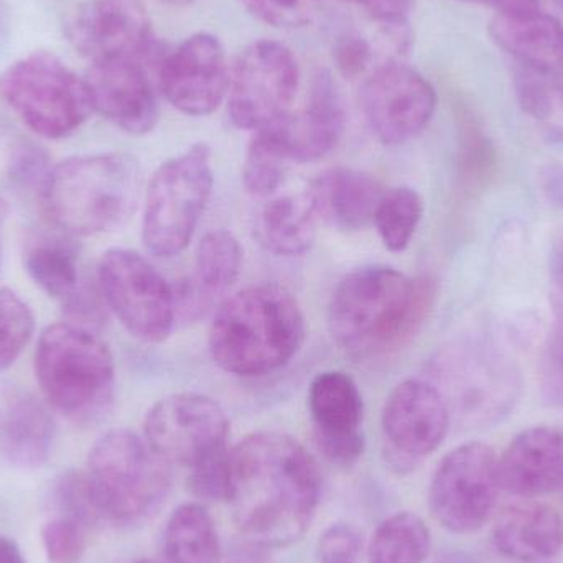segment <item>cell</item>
<instances>
[{
  "label": "cell",
  "instance_id": "f6af8a7d",
  "mask_svg": "<svg viewBox=\"0 0 563 563\" xmlns=\"http://www.w3.org/2000/svg\"><path fill=\"white\" fill-rule=\"evenodd\" d=\"M539 185L549 203L563 208V164L551 162L544 165L539 174Z\"/></svg>",
  "mask_w": 563,
  "mask_h": 563
},
{
  "label": "cell",
  "instance_id": "44dd1931",
  "mask_svg": "<svg viewBox=\"0 0 563 563\" xmlns=\"http://www.w3.org/2000/svg\"><path fill=\"white\" fill-rule=\"evenodd\" d=\"M499 485L519 498L534 499L563 486V433L531 427L515 437L498 459Z\"/></svg>",
  "mask_w": 563,
  "mask_h": 563
},
{
  "label": "cell",
  "instance_id": "4fadbf2b",
  "mask_svg": "<svg viewBox=\"0 0 563 563\" xmlns=\"http://www.w3.org/2000/svg\"><path fill=\"white\" fill-rule=\"evenodd\" d=\"M450 427L449 400L442 390L422 379L397 384L380 413L386 460L397 473L416 468L435 452Z\"/></svg>",
  "mask_w": 563,
  "mask_h": 563
},
{
  "label": "cell",
  "instance_id": "f907efd6",
  "mask_svg": "<svg viewBox=\"0 0 563 563\" xmlns=\"http://www.w3.org/2000/svg\"><path fill=\"white\" fill-rule=\"evenodd\" d=\"M10 208L9 205H7V201L3 200V198H0V227H2L3 221L7 220V217H9Z\"/></svg>",
  "mask_w": 563,
  "mask_h": 563
},
{
  "label": "cell",
  "instance_id": "f1b7e54d",
  "mask_svg": "<svg viewBox=\"0 0 563 563\" xmlns=\"http://www.w3.org/2000/svg\"><path fill=\"white\" fill-rule=\"evenodd\" d=\"M432 548L430 529L420 516L404 511L377 526L367 563H422Z\"/></svg>",
  "mask_w": 563,
  "mask_h": 563
},
{
  "label": "cell",
  "instance_id": "d4e9b609",
  "mask_svg": "<svg viewBox=\"0 0 563 563\" xmlns=\"http://www.w3.org/2000/svg\"><path fill=\"white\" fill-rule=\"evenodd\" d=\"M493 40L521 68L561 75L563 69V25L549 13L496 15L489 25Z\"/></svg>",
  "mask_w": 563,
  "mask_h": 563
},
{
  "label": "cell",
  "instance_id": "816d5d0a",
  "mask_svg": "<svg viewBox=\"0 0 563 563\" xmlns=\"http://www.w3.org/2000/svg\"><path fill=\"white\" fill-rule=\"evenodd\" d=\"M162 2L174 3V5H184V3L194 2V0H162Z\"/></svg>",
  "mask_w": 563,
  "mask_h": 563
},
{
  "label": "cell",
  "instance_id": "8fae6325",
  "mask_svg": "<svg viewBox=\"0 0 563 563\" xmlns=\"http://www.w3.org/2000/svg\"><path fill=\"white\" fill-rule=\"evenodd\" d=\"M300 88V68L284 43L260 40L247 46L230 76L228 109L243 131H261L290 111Z\"/></svg>",
  "mask_w": 563,
  "mask_h": 563
},
{
  "label": "cell",
  "instance_id": "836d02e7",
  "mask_svg": "<svg viewBox=\"0 0 563 563\" xmlns=\"http://www.w3.org/2000/svg\"><path fill=\"white\" fill-rule=\"evenodd\" d=\"M35 331L29 305L10 288H0V373L19 360Z\"/></svg>",
  "mask_w": 563,
  "mask_h": 563
},
{
  "label": "cell",
  "instance_id": "52a82bcc",
  "mask_svg": "<svg viewBox=\"0 0 563 563\" xmlns=\"http://www.w3.org/2000/svg\"><path fill=\"white\" fill-rule=\"evenodd\" d=\"M213 181L211 152L205 144H195L155 170L145 191L142 218V241L152 256L170 260L187 250Z\"/></svg>",
  "mask_w": 563,
  "mask_h": 563
},
{
  "label": "cell",
  "instance_id": "e0dca14e",
  "mask_svg": "<svg viewBox=\"0 0 563 563\" xmlns=\"http://www.w3.org/2000/svg\"><path fill=\"white\" fill-rule=\"evenodd\" d=\"M308 410L321 455L351 468L366 446L363 433L364 404L360 387L343 371H324L308 387Z\"/></svg>",
  "mask_w": 563,
  "mask_h": 563
},
{
  "label": "cell",
  "instance_id": "9c48e42d",
  "mask_svg": "<svg viewBox=\"0 0 563 563\" xmlns=\"http://www.w3.org/2000/svg\"><path fill=\"white\" fill-rule=\"evenodd\" d=\"M106 307L144 343H162L177 323L174 285L135 251L111 250L98 267Z\"/></svg>",
  "mask_w": 563,
  "mask_h": 563
},
{
  "label": "cell",
  "instance_id": "db71d44e",
  "mask_svg": "<svg viewBox=\"0 0 563 563\" xmlns=\"http://www.w3.org/2000/svg\"><path fill=\"white\" fill-rule=\"evenodd\" d=\"M561 2L563 3V0H561Z\"/></svg>",
  "mask_w": 563,
  "mask_h": 563
},
{
  "label": "cell",
  "instance_id": "cb8c5ba5",
  "mask_svg": "<svg viewBox=\"0 0 563 563\" xmlns=\"http://www.w3.org/2000/svg\"><path fill=\"white\" fill-rule=\"evenodd\" d=\"M493 544L511 561H549L563 549L561 512L534 499L508 506L493 526Z\"/></svg>",
  "mask_w": 563,
  "mask_h": 563
},
{
  "label": "cell",
  "instance_id": "681fc988",
  "mask_svg": "<svg viewBox=\"0 0 563 563\" xmlns=\"http://www.w3.org/2000/svg\"><path fill=\"white\" fill-rule=\"evenodd\" d=\"M251 551L238 552L234 554L233 561L231 563H273L269 558L263 554V549L254 548L251 545Z\"/></svg>",
  "mask_w": 563,
  "mask_h": 563
},
{
  "label": "cell",
  "instance_id": "484cf974",
  "mask_svg": "<svg viewBox=\"0 0 563 563\" xmlns=\"http://www.w3.org/2000/svg\"><path fill=\"white\" fill-rule=\"evenodd\" d=\"M55 423L35 397L20 394L0 410V453L19 468H38L48 460Z\"/></svg>",
  "mask_w": 563,
  "mask_h": 563
},
{
  "label": "cell",
  "instance_id": "7a4b0ae2",
  "mask_svg": "<svg viewBox=\"0 0 563 563\" xmlns=\"http://www.w3.org/2000/svg\"><path fill=\"white\" fill-rule=\"evenodd\" d=\"M305 341V320L294 295L273 282L251 285L224 298L210 328L214 363L240 377L276 373Z\"/></svg>",
  "mask_w": 563,
  "mask_h": 563
},
{
  "label": "cell",
  "instance_id": "e575fe53",
  "mask_svg": "<svg viewBox=\"0 0 563 563\" xmlns=\"http://www.w3.org/2000/svg\"><path fill=\"white\" fill-rule=\"evenodd\" d=\"M287 170V162L282 161L260 139L253 137L243 165L244 187L253 197L269 198L279 194Z\"/></svg>",
  "mask_w": 563,
  "mask_h": 563
},
{
  "label": "cell",
  "instance_id": "d590c367",
  "mask_svg": "<svg viewBox=\"0 0 563 563\" xmlns=\"http://www.w3.org/2000/svg\"><path fill=\"white\" fill-rule=\"evenodd\" d=\"M86 529L65 518L49 519L42 529L43 549L49 563H79L86 552Z\"/></svg>",
  "mask_w": 563,
  "mask_h": 563
},
{
  "label": "cell",
  "instance_id": "8992f818",
  "mask_svg": "<svg viewBox=\"0 0 563 563\" xmlns=\"http://www.w3.org/2000/svg\"><path fill=\"white\" fill-rule=\"evenodd\" d=\"M108 344L88 328L49 324L40 334L35 374L49 406L71 419H91L104 409L114 387Z\"/></svg>",
  "mask_w": 563,
  "mask_h": 563
},
{
  "label": "cell",
  "instance_id": "ba28073f",
  "mask_svg": "<svg viewBox=\"0 0 563 563\" xmlns=\"http://www.w3.org/2000/svg\"><path fill=\"white\" fill-rule=\"evenodd\" d=\"M0 98L40 137H68L88 121L92 109L85 79L58 56L36 52L0 75Z\"/></svg>",
  "mask_w": 563,
  "mask_h": 563
},
{
  "label": "cell",
  "instance_id": "f35d334b",
  "mask_svg": "<svg viewBox=\"0 0 563 563\" xmlns=\"http://www.w3.org/2000/svg\"><path fill=\"white\" fill-rule=\"evenodd\" d=\"M539 389L548 406L563 409V318L552 328L545 343L539 366Z\"/></svg>",
  "mask_w": 563,
  "mask_h": 563
},
{
  "label": "cell",
  "instance_id": "9a60e30c",
  "mask_svg": "<svg viewBox=\"0 0 563 563\" xmlns=\"http://www.w3.org/2000/svg\"><path fill=\"white\" fill-rule=\"evenodd\" d=\"M66 36L92 65L144 63L155 55L151 16L142 0H86L69 16Z\"/></svg>",
  "mask_w": 563,
  "mask_h": 563
},
{
  "label": "cell",
  "instance_id": "7c38bea8",
  "mask_svg": "<svg viewBox=\"0 0 563 563\" xmlns=\"http://www.w3.org/2000/svg\"><path fill=\"white\" fill-rule=\"evenodd\" d=\"M230 422L223 407L197 393H178L154 404L144 420L148 445L168 463L194 468L228 450Z\"/></svg>",
  "mask_w": 563,
  "mask_h": 563
},
{
  "label": "cell",
  "instance_id": "2e32d148",
  "mask_svg": "<svg viewBox=\"0 0 563 563\" xmlns=\"http://www.w3.org/2000/svg\"><path fill=\"white\" fill-rule=\"evenodd\" d=\"M158 86L167 101L187 115H208L228 96L231 71L217 36H188L158 63Z\"/></svg>",
  "mask_w": 563,
  "mask_h": 563
},
{
  "label": "cell",
  "instance_id": "8d00e7d4",
  "mask_svg": "<svg viewBox=\"0 0 563 563\" xmlns=\"http://www.w3.org/2000/svg\"><path fill=\"white\" fill-rule=\"evenodd\" d=\"M363 32H350L340 36L334 46V62L341 75L350 79L360 78L366 73L369 76L379 66L386 65L376 55V45Z\"/></svg>",
  "mask_w": 563,
  "mask_h": 563
},
{
  "label": "cell",
  "instance_id": "5b68a950",
  "mask_svg": "<svg viewBox=\"0 0 563 563\" xmlns=\"http://www.w3.org/2000/svg\"><path fill=\"white\" fill-rule=\"evenodd\" d=\"M86 473L102 519L119 528L147 521L170 493V463L128 429L111 430L95 443Z\"/></svg>",
  "mask_w": 563,
  "mask_h": 563
},
{
  "label": "cell",
  "instance_id": "ab89813d",
  "mask_svg": "<svg viewBox=\"0 0 563 563\" xmlns=\"http://www.w3.org/2000/svg\"><path fill=\"white\" fill-rule=\"evenodd\" d=\"M363 541L350 525H333L318 539V563H360Z\"/></svg>",
  "mask_w": 563,
  "mask_h": 563
},
{
  "label": "cell",
  "instance_id": "ac0fdd59",
  "mask_svg": "<svg viewBox=\"0 0 563 563\" xmlns=\"http://www.w3.org/2000/svg\"><path fill=\"white\" fill-rule=\"evenodd\" d=\"M344 129V109L330 75L314 79L307 104L254 134L282 161L297 164L321 161L333 151Z\"/></svg>",
  "mask_w": 563,
  "mask_h": 563
},
{
  "label": "cell",
  "instance_id": "c3c4849f",
  "mask_svg": "<svg viewBox=\"0 0 563 563\" xmlns=\"http://www.w3.org/2000/svg\"><path fill=\"white\" fill-rule=\"evenodd\" d=\"M551 277L563 291V240L555 246L551 256Z\"/></svg>",
  "mask_w": 563,
  "mask_h": 563
},
{
  "label": "cell",
  "instance_id": "60d3db41",
  "mask_svg": "<svg viewBox=\"0 0 563 563\" xmlns=\"http://www.w3.org/2000/svg\"><path fill=\"white\" fill-rule=\"evenodd\" d=\"M253 15L274 26H298L310 20L318 0H241Z\"/></svg>",
  "mask_w": 563,
  "mask_h": 563
},
{
  "label": "cell",
  "instance_id": "7402d4cb",
  "mask_svg": "<svg viewBox=\"0 0 563 563\" xmlns=\"http://www.w3.org/2000/svg\"><path fill=\"white\" fill-rule=\"evenodd\" d=\"M241 269L243 247L233 233L214 230L205 234L195 253L194 274L174 287L177 318L195 320L201 317L233 288Z\"/></svg>",
  "mask_w": 563,
  "mask_h": 563
},
{
  "label": "cell",
  "instance_id": "bcb514c9",
  "mask_svg": "<svg viewBox=\"0 0 563 563\" xmlns=\"http://www.w3.org/2000/svg\"><path fill=\"white\" fill-rule=\"evenodd\" d=\"M462 2L489 7L495 10L496 15L515 16L541 12V0H462Z\"/></svg>",
  "mask_w": 563,
  "mask_h": 563
},
{
  "label": "cell",
  "instance_id": "3957f363",
  "mask_svg": "<svg viewBox=\"0 0 563 563\" xmlns=\"http://www.w3.org/2000/svg\"><path fill=\"white\" fill-rule=\"evenodd\" d=\"M142 194L139 162L121 152L76 155L49 170L43 207L53 224L71 236H98L124 227Z\"/></svg>",
  "mask_w": 563,
  "mask_h": 563
},
{
  "label": "cell",
  "instance_id": "f5cc1de1",
  "mask_svg": "<svg viewBox=\"0 0 563 563\" xmlns=\"http://www.w3.org/2000/svg\"><path fill=\"white\" fill-rule=\"evenodd\" d=\"M132 563H165L164 561H157V559H139Z\"/></svg>",
  "mask_w": 563,
  "mask_h": 563
},
{
  "label": "cell",
  "instance_id": "83f0119b",
  "mask_svg": "<svg viewBox=\"0 0 563 563\" xmlns=\"http://www.w3.org/2000/svg\"><path fill=\"white\" fill-rule=\"evenodd\" d=\"M165 563H221L223 548L213 518L201 503L178 506L164 531Z\"/></svg>",
  "mask_w": 563,
  "mask_h": 563
},
{
  "label": "cell",
  "instance_id": "ee69618b",
  "mask_svg": "<svg viewBox=\"0 0 563 563\" xmlns=\"http://www.w3.org/2000/svg\"><path fill=\"white\" fill-rule=\"evenodd\" d=\"M363 9L374 22L406 23L410 0H343Z\"/></svg>",
  "mask_w": 563,
  "mask_h": 563
},
{
  "label": "cell",
  "instance_id": "74e56055",
  "mask_svg": "<svg viewBox=\"0 0 563 563\" xmlns=\"http://www.w3.org/2000/svg\"><path fill=\"white\" fill-rule=\"evenodd\" d=\"M228 462H230V450H224L190 468L188 492L201 501V505H213L227 498L228 475H230Z\"/></svg>",
  "mask_w": 563,
  "mask_h": 563
},
{
  "label": "cell",
  "instance_id": "4dcf8cb0",
  "mask_svg": "<svg viewBox=\"0 0 563 563\" xmlns=\"http://www.w3.org/2000/svg\"><path fill=\"white\" fill-rule=\"evenodd\" d=\"M26 274L48 297L65 301L79 287L78 256L63 240H45L26 251Z\"/></svg>",
  "mask_w": 563,
  "mask_h": 563
},
{
  "label": "cell",
  "instance_id": "1f68e13d",
  "mask_svg": "<svg viewBox=\"0 0 563 563\" xmlns=\"http://www.w3.org/2000/svg\"><path fill=\"white\" fill-rule=\"evenodd\" d=\"M422 217V197L413 188H390L380 198L373 227L387 251L402 253L409 247Z\"/></svg>",
  "mask_w": 563,
  "mask_h": 563
},
{
  "label": "cell",
  "instance_id": "b9f144b4",
  "mask_svg": "<svg viewBox=\"0 0 563 563\" xmlns=\"http://www.w3.org/2000/svg\"><path fill=\"white\" fill-rule=\"evenodd\" d=\"M68 323L95 331L104 321V298L101 290L79 284V287L62 301Z\"/></svg>",
  "mask_w": 563,
  "mask_h": 563
},
{
  "label": "cell",
  "instance_id": "d6a6232c",
  "mask_svg": "<svg viewBox=\"0 0 563 563\" xmlns=\"http://www.w3.org/2000/svg\"><path fill=\"white\" fill-rule=\"evenodd\" d=\"M52 503L58 518L68 519L86 531L104 525L88 473L69 470L62 473L52 489Z\"/></svg>",
  "mask_w": 563,
  "mask_h": 563
},
{
  "label": "cell",
  "instance_id": "7dc6e473",
  "mask_svg": "<svg viewBox=\"0 0 563 563\" xmlns=\"http://www.w3.org/2000/svg\"><path fill=\"white\" fill-rule=\"evenodd\" d=\"M0 563H26L19 545L3 536H0Z\"/></svg>",
  "mask_w": 563,
  "mask_h": 563
},
{
  "label": "cell",
  "instance_id": "30bf717a",
  "mask_svg": "<svg viewBox=\"0 0 563 563\" xmlns=\"http://www.w3.org/2000/svg\"><path fill=\"white\" fill-rule=\"evenodd\" d=\"M499 492L495 450L482 442L463 443L446 453L433 473L430 512L446 531L473 534L492 518Z\"/></svg>",
  "mask_w": 563,
  "mask_h": 563
},
{
  "label": "cell",
  "instance_id": "5bb4252c",
  "mask_svg": "<svg viewBox=\"0 0 563 563\" xmlns=\"http://www.w3.org/2000/svg\"><path fill=\"white\" fill-rule=\"evenodd\" d=\"M361 109L373 134L386 145L412 141L432 121L437 95L410 66L390 62L364 79Z\"/></svg>",
  "mask_w": 563,
  "mask_h": 563
},
{
  "label": "cell",
  "instance_id": "6da1fadb",
  "mask_svg": "<svg viewBox=\"0 0 563 563\" xmlns=\"http://www.w3.org/2000/svg\"><path fill=\"white\" fill-rule=\"evenodd\" d=\"M224 503L234 526L254 548L282 549L300 541L321 495L317 460L279 432H257L230 452Z\"/></svg>",
  "mask_w": 563,
  "mask_h": 563
},
{
  "label": "cell",
  "instance_id": "d6986e66",
  "mask_svg": "<svg viewBox=\"0 0 563 563\" xmlns=\"http://www.w3.org/2000/svg\"><path fill=\"white\" fill-rule=\"evenodd\" d=\"M85 81L92 109L121 131L144 135L157 124V96L144 63H98L91 66Z\"/></svg>",
  "mask_w": 563,
  "mask_h": 563
},
{
  "label": "cell",
  "instance_id": "7bdbcfd3",
  "mask_svg": "<svg viewBox=\"0 0 563 563\" xmlns=\"http://www.w3.org/2000/svg\"><path fill=\"white\" fill-rule=\"evenodd\" d=\"M10 170H12V177L22 184H40V187H43L52 168H48L46 155L40 148L35 145H22L12 158Z\"/></svg>",
  "mask_w": 563,
  "mask_h": 563
},
{
  "label": "cell",
  "instance_id": "ffe728a7",
  "mask_svg": "<svg viewBox=\"0 0 563 563\" xmlns=\"http://www.w3.org/2000/svg\"><path fill=\"white\" fill-rule=\"evenodd\" d=\"M456 404L479 423L498 422L515 407L521 379L515 363L495 346L473 344L453 374Z\"/></svg>",
  "mask_w": 563,
  "mask_h": 563
},
{
  "label": "cell",
  "instance_id": "4316f807",
  "mask_svg": "<svg viewBox=\"0 0 563 563\" xmlns=\"http://www.w3.org/2000/svg\"><path fill=\"white\" fill-rule=\"evenodd\" d=\"M266 200L254 227L261 246L280 257L303 256L313 246L318 227L307 194H276Z\"/></svg>",
  "mask_w": 563,
  "mask_h": 563
},
{
  "label": "cell",
  "instance_id": "603a6c76",
  "mask_svg": "<svg viewBox=\"0 0 563 563\" xmlns=\"http://www.w3.org/2000/svg\"><path fill=\"white\" fill-rule=\"evenodd\" d=\"M383 185L364 172L336 167L324 170L308 185V201L318 223L354 233L371 227L384 195Z\"/></svg>",
  "mask_w": 563,
  "mask_h": 563
},
{
  "label": "cell",
  "instance_id": "277c9868",
  "mask_svg": "<svg viewBox=\"0 0 563 563\" xmlns=\"http://www.w3.org/2000/svg\"><path fill=\"white\" fill-rule=\"evenodd\" d=\"M429 285L386 266L361 267L334 288L328 327L340 346L360 356L397 346L429 307Z\"/></svg>",
  "mask_w": 563,
  "mask_h": 563
},
{
  "label": "cell",
  "instance_id": "f546056e",
  "mask_svg": "<svg viewBox=\"0 0 563 563\" xmlns=\"http://www.w3.org/2000/svg\"><path fill=\"white\" fill-rule=\"evenodd\" d=\"M515 85L519 106L526 115L548 141L563 144V81L559 75L519 66Z\"/></svg>",
  "mask_w": 563,
  "mask_h": 563
}]
</instances>
